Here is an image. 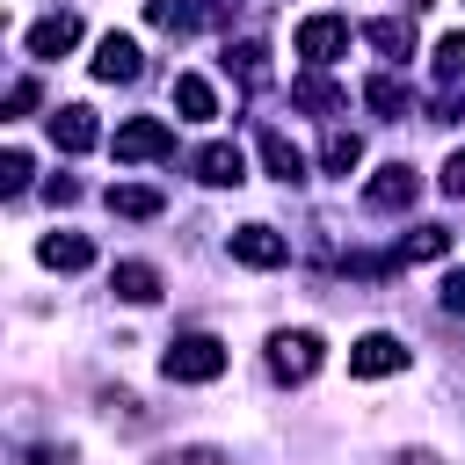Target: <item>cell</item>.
I'll list each match as a JSON object with an SVG mask.
<instances>
[{
	"label": "cell",
	"instance_id": "1",
	"mask_svg": "<svg viewBox=\"0 0 465 465\" xmlns=\"http://www.w3.org/2000/svg\"><path fill=\"white\" fill-rule=\"evenodd\" d=\"M160 371H167L174 385H211V378L225 371V341H218V334H174V341L160 349Z\"/></svg>",
	"mask_w": 465,
	"mask_h": 465
},
{
	"label": "cell",
	"instance_id": "2",
	"mask_svg": "<svg viewBox=\"0 0 465 465\" xmlns=\"http://www.w3.org/2000/svg\"><path fill=\"white\" fill-rule=\"evenodd\" d=\"M349 36H356V29H349L341 15H305L291 44H298V58H305V65H334V58L349 51Z\"/></svg>",
	"mask_w": 465,
	"mask_h": 465
},
{
	"label": "cell",
	"instance_id": "3",
	"mask_svg": "<svg viewBox=\"0 0 465 465\" xmlns=\"http://www.w3.org/2000/svg\"><path fill=\"white\" fill-rule=\"evenodd\" d=\"M269 371H276L283 385H305V378L320 371V334H312V327H298V334L283 327V334L269 341Z\"/></svg>",
	"mask_w": 465,
	"mask_h": 465
},
{
	"label": "cell",
	"instance_id": "4",
	"mask_svg": "<svg viewBox=\"0 0 465 465\" xmlns=\"http://www.w3.org/2000/svg\"><path fill=\"white\" fill-rule=\"evenodd\" d=\"M400 363H407V341L400 334H378V327L356 334V349H349V378H392Z\"/></svg>",
	"mask_w": 465,
	"mask_h": 465
},
{
	"label": "cell",
	"instance_id": "5",
	"mask_svg": "<svg viewBox=\"0 0 465 465\" xmlns=\"http://www.w3.org/2000/svg\"><path fill=\"white\" fill-rule=\"evenodd\" d=\"M414 196H421V174H414L407 160H392V167H378V174L363 182V203H371V211H407Z\"/></svg>",
	"mask_w": 465,
	"mask_h": 465
},
{
	"label": "cell",
	"instance_id": "6",
	"mask_svg": "<svg viewBox=\"0 0 465 465\" xmlns=\"http://www.w3.org/2000/svg\"><path fill=\"white\" fill-rule=\"evenodd\" d=\"M167 153H174V131L160 116H131L116 131V160H167Z\"/></svg>",
	"mask_w": 465,
	"mask_h": 465
},
{
	"label": "cell",
	"instance_id": "7",
	"mask_svg": "<svg viewBox=\"0 0 465 465\" xmlns=\"http://www.w3.org/2000/svg\"><path fill=\"white\" fill-rule=\"evenodd\" d=\"M73 44H80V15H73V7L44 15V22H36L29 36H22V51H29V58H65Z\"/></svg>",
	"mask_w": 465,
	"mask_h": 465
},
{
	"label": "cell",
	"instance_id": "8",
	"mask_svg": "<svg viewBox=\"0 0 465 465\" xmlns=\"http://www.w3.org/2000/svg\"><path fill=\"white\" fill-rule=\"evenodd\" d=\"M232 262H247V269H283V262H291V240L269 232V225H240V232H232Z\"/></svg>",
	"mask_w": 465,
	"mask_h": 465
},
{
	"label": "cell",
	"instance_id": "9",
	"mask_svg": "<svg viewBox=\"0 0 465 465\" xmlns=\"http://www.w3.org/2000/svg\"><path fill=\"white\" fill-rule=\"evenodd\" d=\"M196 182H211V189H240V182H247V153L225 145V138H211V145L196 153Z\"/></svg>",
	"mask_w": 465,
	"mask_h": 465
},
{
	"label": "cell",
	"instance_id": "10",
	"mask_svg": "<svg viewBox=\"0 0 465 465\" xmlns=\"http://www.w3.org/2000/svg\"><path fill=\"white\" fill-rule=\"evenodd\" d=\"M211 15H218L211 0H145V22H153V29H167V36H189V29H196V22H211Z\"/></svg>",
	"mask_w": 465,
	"mask_h": 465
},
{
	"label": "cell",
	"instance_id": "11",
	"mask_svg": "<svg viewBox=\"0 0 465 465\" xmlns=\"http://www.w3.org/2000/svg\"><path fill=\"white\" fill-rule=\"evenodd\" d=\"M94 80H138V44H131L124 29H109V36L94 44Z\"/></svg>",
	"mask_w": 465,
	"mask_h": 465
},
{
	"label": "cell",
	"instance_id": "12",
	"mask_svg": "<svg viewBox=\"0 0 465 465\" xmlns=\"http://www.w3.org/2000/svg\"><path fill=\"white\" fill-rule=\"evenodd\" d=\"M51 138H58L65 153H87V145L102 138V124H94V109H80V102H65V109H51Z\"/></svg>",
	"mask_w": 465,
	"mask_h": 465
},
{
	"label": "cell",
	"instance_id": "13",
	"mask_svg": "<svg viewBox=\"0 0 465 465\" xmlns=\"http://www.w3.org/2000/svg\"><path fill=\"white\" fill-rule=\"evenodd\" d=\"M225 73H240V87H269V44L262 36L225 44Z\"/></svg>",
	"mask_w": 465,
	"mask_h": 465
},
{
	"label": "cell",
	"instance_id": "14",
	"mask_svg": "<svg viewBox=\"0 0 465 465\" xmlns=\"http://www.w3.org/2000/svg\"><path fill=\"white\" fill-rule=\"evenodd\" d=\"M116 218H160L167 211V196L160 189H145V182H109V196H102Z\"/></svg>",
	"mask_w": 465,
	"mask_h": 465
},
{
	"label": "cell",
	"instance_id": "15",
	"mask_svg": "<svg viewBox=\"0 0 465 465\" xmlns=\"http://www.w3.org/2000/svg\"><path fill=\"white\" fill-rule=\"evenodd\" d=\"M363 36H371L392 65H407V58H414V22H407V15H385V22H371Z\"/></svg>",
	"mask_w": 465,
	"mask_h": 465
},
{
	"label": "cell",
	"instance_id": "16",
	"mask_svg": "<svg viewBox=\"0 0 465 465\" xmlns=\"http://www.w3.org/2000/svg\"><path fill=\"white\" fill-rule=\"evenodd\" d=\"M36 254H44V269H87L94 262V240L87 232H51Z\"/></svg>",
	"mask_w": 465,
	"mask_h": 465
},
{
	"label": "cell",
	"instance_id": "17",
	"mask_svg": "<svg viewBox=\"0 0 465 465\" xmlns=\"http://www.w3.org/2000/svg\"><path fill=\"white\" fill-rule=\"evenodd\" d=\"M109 283H116V298H131V305H153V298H160V269H153V262H116Z\"/></svg>",
	"mask_w": 465,
	"mask_h": 465
},
{
	"label": "cell",
	"instance_id": "18",
	"mask_svg": "<svg viewBox=\"0 0 465 465\" xmlns=\"http://www.w3.org/2000/svg\"><path fill=\"white\" fill-rule=\"evenodd\" d=\"M291 102H305V109H327V116H334V109H349V94H341L334 80H320V73H298V80H291Z\"/></svg>",
	"mask_w": 465,
	"mask_h": 465
},
{
	"label": "cell",
	"instance_id": "19",
	"mask_svg": "<svg viewBox=\"0 0 465 465\" xmlns=\"http://www.w3.org/2000/svg\"><path fill=\"white\" fill-rule=\"evenodd\" d=\"M262 160H269V174H276V182H298V174H305V153H298L283 131H262Z\"/></svg>",
	"mask_w": 465,
	"mask_h": 465
},
{
	"label": "cell",
	"instance_id": "20",
	"mask_svg": "<svg viewBox=\"0 0 465 465\" xmlns=\"http://www.w3.org/2000/svg\"><path fill=\"white\" fill-rule=\"evenodd\" d=\"M174 102H182V116H196V124H203V116H218V94H211V80H203V73H182V80H174Z\"/></svg>",
	"mask_w": 465,
	"mask_h": 465
},
{
	"label": "cell",
	"instance_id": "21",
	"mask_svg": "<svg viewBox=\"0 0 465 465\" xmlns=\"http://www.w3.org/2000/svg\"><path fill=\"white\" fill-rule=\"evenodd\" d=\"M320 167H327V174H356V167H363V138H356V131H334V138L320 145Z\"/></svg>",
	"mask_w": 465,
	"mask_h": 465
},
{
	"label": "cell",
	"instance_id": "22",
	"mask_svg": "<svg viewBox=\"0 0 465 465\" xmlns=\"http://www.w3.org/2000/svg\"><path fill=\"white\" fill-rule=\"evenodd\" d=\"M436 254H450V232H443V225H414V232L400 240V262H436Z\"/></svg>",
	"mask_w": 465,
	"mask_h": 465
},
{
	"label": "cell",
	"instance_id": "23",
	"mask_svg": "<svg viewBox=\"0 0 465 465\" xmlns=\"http://www.w3.org/2000/svg\"><path fill=\"white\" fill-rule=\"evenodd\" d=\"M363 102H371L378 116H407V87H400V80H385V73L363 87Z\"/></svg>",
	"mask_w": 465,
	"mask_h": 465
},
{
	"label": "cell",
	"instance_id": "24",
	"mask_svg": "<svg viewBox=\"0 0 465 465\" xmlns=\"http://www.w3.org/2000/svg\"><path fill=\"white\" fill-rule=\"evenodd\" d=\"M436 73H443V80H458V73H465V29L436 44Z\"/></svg>",
	"mask_w": 465,
	"mask_h": 465
},
{
	"label": "cell",
	"instance_id": "25",
	"mask_svg": "<svg viewBox=\"0 0 465 465\" xmlns=\"http://www.w3.org/2000/svg\"><path fill=\"white\" fill-rule=\"evenodd\" d=\"M0 189H7V196H15V189H29V153H22V145L0 160Z\"/></svg>",
	"mask_w": 465,
	"mask_h": 465
},
{
	"label": "cell",
	"instance_id": "26",
	"mask_svg": "<svg viewBox=\"0 0 465 465\" xmlns=\"http://www.w3.org/2000/svg\"><path fill=\"white\" fill-rule=\"evenodd\" d=\"M29 109H36V80H15L7 87V116H29Z\"/></svg>",
	"mask_w": 465,
	"mask_h": 465
},
{
	"label": "cell",
	"instance_id": "27",
	"mask_svg": "<svg viewBox=\"0 0 465 465\" xmlns=\"http://www.w3.org/2000/svg\"><path fill=\"white\" fill-rule=\"evenodd\" d=\"M160 465H232V458H225V450H203V443H196V450H174V458H160Z\"/></svg>",
	"mask_w": 465,
	"mask_h": 465
},
{
	"label": "cell",
	"instance_id": "28",
	"mask_svg": "<svg viewBox=\"0 0 465 465\" xmlns=\"http://www.w3.org/2000/svg\"><path fill=\"white\" fill-rule=\"evenodd\" d=\"M443 196H465V153L443 160Z\"/></svg>",
	"mask_w": 465,
	"mask_h": 465
},
{
	"label": "cell",
	"instance_id": "29",
	"mask_svg": "<svg viewBox=\"0 0 465 465\" xmlns=\"http://www.w3.org/2000/svg\"><path fill=\"white\" fill-rule=\"evenodd\" d=\"M443 312H465V269H458V276H443Z\"/></svg>",
	"mask_w": 465,
	"mask_h": 465
},
{
	"label": "cell",
	"instance_id": "30",
	"mask_svg": "<svg viewBox=\"0 0 465 465\" xmlns=\"http://www.w3.org/2000/svg\"><path fill=\"white\" fill-rule=\"evenodd\" d=\"M407 465H436V458H429V450H414V458H407Z\"/></svg>",
	"mask_w": 465,
	"mask_h": 465
},
{
	"label": "cell",
	"instance_id": "31",
	"mask_svg": "<svg viewBox=\"0 0 465 465\" xmlns=\"http://www.w3.org/2000/svg\"><path fill=\"white\" fill-rule=\"evenodd\" d=\"M407 7H429V0H407Z\"/></svg>",
	"mask_w": 465,
	"mask_h": 465
}]
</instances>
